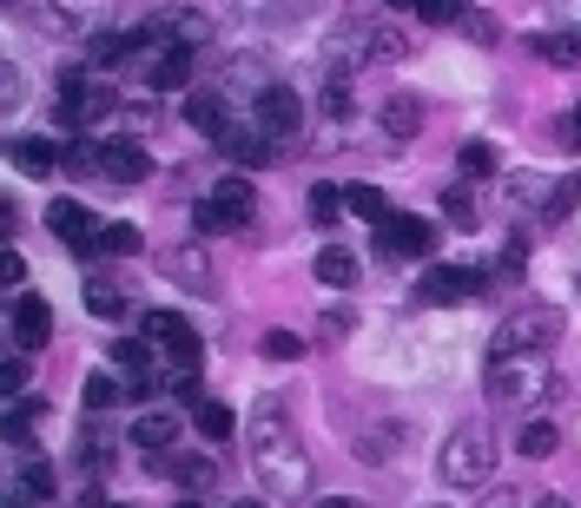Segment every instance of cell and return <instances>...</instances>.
<instances>
[{"mask_svg": "<svg viewBox=\"0 0 581 508\" xmlns=\"http://www.w3.org/2000/svg\"><path fill=\"white\" fill-rule=\"evenodd\" d=\"M165 278L185 284L192 298H212V291H218V278H212V264H205L198 245H172V251H165Z\"/></svg>", "mask_w": 581, "mask_h": 508, "instance_id": "14", "label": "cell"}, {"mask_svg": "<svg viewBox=\"0 0 581 508\" xmlns=\"http://www.w3.org/2000/svg\"><path fill=\"white\" fill-rule=\"evenodd\" d=\"M79 450H86V463H93V469H106V463H112V430H106V423H93Z\"/></svg>", "mask_w": 581, "mask_h": 508, "instance_id": "41", "label": "cell"}, {"mask_svg": "<svg viewBox=\"0 0 581 508\" xmlns=\"http://www.w3.org/2000/svg\"><path fill=\"white\" fill-rule=\"evenodd\" d=\"M397 443H404L397 430H364V436H357V456H364V463H384V456H397Z\"/></svg>", "mask_w": 581, "mask_h": 508, "instance_id": "37", "label": "cell"}, {"mask_svg": "<svg viewBox=\"0 0 581 508\" xmlns=\"http://www.w3.org/2000/svg\"><path fill=\"white\" fill-rule=\"evenodd\" d=\"M179 324H185V317H165V311H146V337H152V344H172V337H179Z\"/></svg>", "mask_w": 581, "mask_h": 508, "instance_id": "45", "label": "cell"}, {"mask_svg": "<svg viewBox=\"0 0 581 508\" xmlns=\"http://www.w3.org/2000/svg\"><path fill=\"white\" fill-rule=\"evenodd\" d=\"M7 159H13V165H20L26 179H46V172L60 165V152H53L46 139H13V145H7Z\"/></svg>", "mask_w": 581, "mask_h": 508, "instance_id": "22", "label": "cell"}, {"mask_svg": "<svg viewBox=\"0 0 581 508\" xmlns=\"http://www.w3.org/2000/svg\"><path fill=\"white\" fill-rule=\"evenodd\" d=\"M251 463H258V483L271 489V496H284V502H298L304 489H311V456H304V443H298V430H291V417L278 410V397H258L251 403Z\"/></svg>", "mask_w": 581, "mask_h": 508, "instance_id": "1", "label": "cell"}, {"mask_svg": "<svg viewBox=\"0 0 581 508\" xmlns=\"http://www.w3.org/2000/svg\"><path fill=\"white\" fill-rule=\"evenodd\" d=\"M311 271H318V278H324V284H331V291H351V284H357V271H364V264H357V251H344V245H324V251H318V264H311Z\"/></svg>", "mask_w": 581, "mask_h": 508, "instance_id": "18", "label": "cell"}, {"mask_svg": "<svg viewBox=\"0 0 581 508\" xmlns=\"http://www.w3.org/2000/svg\"><path fill=\"white\" fill-rule=\"evenodd\" d=\"M575 126H581V106H575Z\"/></svg>", "mask_w": 581, "mask_h": 508, "instance_id": "54", "label": "cell"}, {"mask_svg": "<svg viewBox=\"0 0 581 508\" xmlns=\"http://www.w3.org/2000/svg\"><path fill=\"white\" fill-rule=\"evenodd\" d=\"M139 46H146V33H99L93 40V66H126Z\"/></svg>", "mask_w": 581, "mask_h": 508, "instance_id": "25", "label": "cell"}, {"mask_svg": "<svg viewBox=\"0 0 581 508\" xmlns=\"http://www.w3.org/2000/svg\"><path fill=\"white\" fill-rule=\"evenodd\" d=\"M536 508H569V496H542Z\"/></svg>", "mask_w": 581, "mask_h": 508, "instance_id": "50", "label": "cell"}, {"mask_svg": "<svg viewBox=\"0 0 581 508\" xmlns=\"http://www.w3.org/2000/svg\"><path fill=\"white\" fill-rule=\"evenodd\" d=\"M377 251L384 258H430L437 251V231L410 212H390V225H377Z\"/></svg>", "mask_w": 581, "mask_h": 508, "instance_id": "6", "label": "cell"}, {"mask_svg": "<svg viewBox=\"0 0 581 508\" xmlns=\"http://www.w3.org/2000/svg\"><path fill=\"white\" fill-rule=\"evenodd\" d=\"M258 126H265L271 139H298V126H304V99H298L291 86H265V93H258Z\"/></svg>", "mask_w": 581, "mask_h": 508, "instance_id": "9", "label": "cell"}, {"mask_svg": "<svg viewBox=\"0 0 581 508\" xmlns=\"http://www.w3.org/2000/svg\"><path fill=\"white\" fill-rule=\"evenodd\" d=\"M304 205H311V225H337V212H351L344 205V185H331V179H318Z\"/></svg>", "mask_w": 581, "mask_h": 508, "instance_id": "28", "label": "cell"}, {"mask_svg": "<svg viewBox=\"0 0 581 508\" xmlns=\"http://www.w3.org/2000/svg\"><path fill=\"white\" fill-rule=\"evenodd\" d=\"M126 397H132L126 377H112V370H93V377H86V410H112V403H126Z\"/></svg>", "mask_w": 581, "mask_h": 508, "instance_id": "27", "label": "cell"}, {"mask_svg": "<svg viewBox=\"0 0 581 508\" xmlns=\"http://www.w3.org/2000/svg\"><path fill=\"white\" fill-rule=\"evenodd\" d=\"M218 152H225L232 165H245V172L278 165V159H271V132H265V126H225V132H218Z\"/></svg>", "mask_w": 581, "mask_h": 508, "instance_id": "12", "label": "cell"}, {"mask_svg": "<svg viewBox=\"0 0 581 508\" xmlns=\"http://www.w3.org/2000/svg\"><path fill=\"white\" fill-rule=\"evenodd\" d=\"M26 489H33V496H53V469H46V463H26Z\"/></svg>", "mask_w": 581, "mask_h": 508, "instance_id": "47", "label": "cell"}, {"mask_svg": "<svg viewBox=\"0 0 581 508\" xmlns=\"http://www.w3.org/2000/svg\"><path fill=\"white\" fill-rule=\"evenodd\" d=\"M13 508H20V502H13Z\"/></svg>", "mask_w": 581, "mask_h": 508, "instance_id": "56", "label": "cell"}, {"mask_svg": "<svg viewBox=\"0 0 581 508\" xmlns=\"http://www.w3.org/2000/svg\"><path fill=\"white\" fill-rule=\"evenodd\" d=\"M417 13L430 26H456V20H470V0H417Z\"/></svg>", "mask_w": 581, "mask_h": 508, "instance_id": "38", "label": "cell"}, {"mask_svg": "<svg viewBox=\"0 0 581 508\" xmlns=\"http://www.w3.org/2000/svg\"><path fill=\"white\" fill-rule=\"evenodd\" d=\"M390 7H417V0H390Z\"/></svg>", "mask_w": 581, "mask_h": 508, "instance_id": "52", "label": "cell"}, {"mask_svg": "<svg viewBox=\"0 0 581 508\" xmlns=\"http://www.w3.org/2000/svg\"><path fill=\"white\" fill-rule=\"evenodd\" d=\"M0 278H7V284H20V278H26V258H20V251H13V245H7V251H0Z\"/></svg>", "mask_w": 581, "mask_h": 508, "instance_id": "46", "label": "cell"}, {"mask_svg": "<svg viewBox=\"0 0 581 508\" xmlns=\"http://www.w3.org/2000/svg\"><path fill=\"white\" fill-rule=\"evenodd\" d=\"M318 508H370V502H357V496H324Z\"/></svg>", "mask_w": 581, "mask_h": 508, "instance_id": "49", "label": "cell"}, {"mask_svg": "<svg viewBox=\"0 0 581 508\" xmlns=\"http://www.w3.org/2000/svg\"><path fill=\"white\" fill-rule=\"evenodd\" d=\"M26 377H33V370H26V350L0 364V390H7V397H20V390H26Z\"/></svg>", "mask_w": 581, "mask_h": 508, "instance_id": "44", "label": "cell"}, {"mask_svg": "<svg viewBox=\"0 0 581 508\" xmlns=\"http://www.w3.org/2000/svg\"><path fill=\"white\" fill-rule=\"evenodd\" d=\"M185 119H192V126H198L205 139H218V132L232 126V119H225V99H218V93H185Z\"/></svg>", "mask_w": 581, "mask_h": 508, "instance_id": "21", "label": "cell"}, {"mask_svg": "<svg viewBox=\"0 0 581 508\" xmlns=\"http://www.w3.org/2000/svg\"><path fill=\"white\" fill-rule=\"evenodd\" d=\"M351 331H357V311H351V304H337V311L318 317V337H324V344H337V337H351Z\"/></svg>", "mask_w": 581, "mask_h": 508, "instance_id": "39", "label": "cell"}, {"mask_svg": "<svg viewBox=\"0 0 581 508\" xmlns=\"http://www.w3.org/2000/svg\"><path fill=\"white\" fill-rule=\"evenodd\" d=\"M79 508H99V496H86V502H79Z\"/></svg>", "mask_w": 581, "mask_h": 508, "instance_id": "51", "label": "cell"}, {"mask_svg": "<svg viewBox=\"0 0 581 508\" xmlns=\"http://www.w3.org/2000/svg\"><path fill=\"white\" fill-rule=\"evenodd\" d=\"M165 357H172V370H198V357H205V350H198V331L179 324V337L165 344Z\"/></svg>", "mask_w": 581, "mask_h": 508, "instance_id": "36", "label": "cell"}, {"mask_svg": "<svg viewBox=\"0 0 581 508\" xmlns=\"http://www.w3.org/2000/svg\"><path fill=\"white\" fill-rule=\"evenodd\" d=\"M556 337H562V311H556V304H523V311H509V317L496 324V344H489V357L549 350Z\"/></svg>", "mask_w": 581, "mask_h": 508, "instance_id": "4", "label": "cell"}, {"mask_svg": "<svg viewBox=\"0 0 581 508\" xmlns=\"http://www.w3.org/2000/svg\"><path fill=\"white\" fill-rule=\"evenodd\" d=\"M99 179H112V185H146V179H152L146 145H139V139H112V145H99Z\"/></svg>", "mask_w": 581, "mask_h": 508, "instance_id": "10", "label": "cell"}, {"mask_svg": "<svg viewBox=\"0 0 581 508\" xmlns=\"http://www.w3.org/2000/svg\"><path fill=\"white\" fill-rule=\"evenodd\" d=\"M483 508H516V489H509V483H496V489L483 496Z\"/></svg>", "mask_w": 581, "mask_h": 508, "instance_id": "48", "label": "cell"}, {"mask_svg": "<svg viewBox=\"0 0 581 508\" xmlns=\"http://www.w3.org/2000/svg\"><path fill=\"white\" fill-rule=\"evenodd\" d=\"M152 93H179V86H192V46H165L159 60H152Z\"/></svg>", "mask_w": 581, "mask_h": 508, "instance_id": "16", "label": "cell"}, {"mask_svg": "<svg viewBox=\"0 0 581 508\" xmlns=\"http://www.w3.org/2000/svg\"><path fill=\"white\" fill-rule=\"evenodd\" d=\"M536 53H542V60H556V66H581V33H542V40H536Z\"/></svg>", "mask_w": 581, "mask_h": 508, "instance_id": "34", "label": "cell"}, {"mask_svg": "<svg viewBox=\"0 0 581 508\" xmlns=\"http://www.w3.org/2000/svg\"><path fill=\"white\" fill-rule=\"evenodd\" d=\"M212 198H218V205H232V212H238L245 225H251V212H258V198H251V185H245V179H232V172H225V179L212 185Z\"/></svg>", "mask_w": 581, "mask_h": 508, "instance_id": "33", "label": "cell"}, {"mask_svg": "<svg viewBox=\"0 0 581 508\" xmlns=\"http://www.w3.org/2000/svg\"><path fill=\"white\" fill-rule=\"evenodd\" d=\"M324 112H331V119H337V126H344V119H351V86H344V79H337V73H331V86H324Z\"/></svg>", "mask_w": 581, "mask_h": 508, "instance_id": "42", "label": "cell"}, {"mask_svg": "<svg viewBox=\"0 0 581 508\" xmlns=\"http://www.w3.org/2000/svg\"><path fill=\"white\" fill-rule=\"evenodd\" d=\"M172 476H179V489H185V496H198V489H212V483H218L212 456H179V463H172Z\"/></svg>", "mask_w": 581, "mask_h": 508, "instance_id": "31", "label": "cell"}, {"mask_svg": "<svg viewBox=\"0 0 581 508\" xmlns=\"http://www.w3.org/2000/svg\"><path fill=\"white\" fill-rule=\"evenodd\" d=\"M271 364H291V357H304V337H291V331H265V344H258Z\"/></svg>", "mask_w": 581, "mask_h": 508, "instance_id": "40", "label": "cell"}, {"mask_svg": "<svg viewBox=\"0 0 581 508\" xmlns=\"http://www.w3.org/2000/svg\"><path fill=\"white\" fill-rule=\"evenodd\" d=\"M146 40H165V46H205L212 40V20L198 7H172V13H152L146 20Z\"/></svg>", "mask_w": 581, "mask_h": 508, "instance_id": "8", "label": "cell"}, {"mask_svg": "<svg viewBox=\"0 0 581 508\" xmlns=\"http://www.w3.org/2000/svg\"><path fill=\"white\" fill-rule=\"evenodd\" d=\"M344 205H351V218H364V225H390V205H384L377 185H344Z\"/></svg>", "mask_w": 581, "mask_h": 508, "instance_id": "26", "label": "cell"}, {"mask_svg": "<svg viewBox=\"0 0 581 508\" xmlns=\"http://www.w3.org/2000/svg\"><path fill=\"white\" fill-rule=\"evenodd\" d=\"M496 172V152L489 145H463V179H489Z\"/></svg>", "mask_w": 581, "mask_h": 508, "instance_id": "43", "label": "cell"}, {"mask_svg": "<svg viewBox=\"0 0 581 508\" xmlns=\"http://www.w3.org/2000/svg\"><path fill=\"white\" fill-rule=\"evenodd\" d=\"M192 430H198L205 443H232V430H238V417H232L225 403H212V397H198V403H192Z\"/></svg>", "mask_w": 581, "mask_h": 508, "instance_id": "20", "label": "cell"}, {"mask_svg": "<svg viewBox=\"0 0 581 508\" xmlns=\"http://www.w3.org/2000/svg\"><path fill=\"white\" fill-rule=\"evenodd\" d=\"M7 331H13V344L33 357V350H46V337H53V311H46L40 298H13V304H7Z\"/></svg>", "mask_w": 581, "mask_h": 508, "instance_id": "11", "label": "cell"}, {"mask_svg": "<svg viewBox=\"0 0 581 508\" xmlns=\"http://www.w3.org/2000/svg\"><path fill=\"white\" fill-rule=\"evenodd\" d=\"M549 383H556V370H549L536 350L489 357V377H483V390H489V403H496V410H529V403H542V397H549Z\"/></svg>", "mask_w": 581, "mask_h": 508, "instance_id": "3", "label": "cell"}, {"mask_svg": "<svg viewBox=\"0 0 581 508\" xmlns=\"http://www.w3.org/2000/svg\"><path fill=\"white\" fill-rule=\"evenodd\" d=\"M192 225H198V231H205V238H218V231H245V218H238V212H232V205H218V198H212V192H205V198H198V205H192Z\"/></svg>", "mask_w": 581, "mask_h": 508, "instance_id": "23", "label": "cell"}, {"mask_svg": "<svg viewBox=\"0 0 581 508\" xmlns=\"http://www.w3.org/2000/svg\"><path fill=\"white\" fill-rule=\"evenodd\" d=\"M132 443H139L146 456H159V450H172V443H179V417H165V410H146V417L132 423Z\"/></svg>", "mask_w": 581, "mask_h": 508, "instance_id": "19", "label": "cell"}, {"mask_svg": "<svg viewBox=\"0 0 581 508\" xmlns=\"http://www.w3.org/2000/svg\"><path fill=\"white\" fill-rule=\"evenodd\" d=\"M437 476H443L450 489H483V483L496 476V436H489L483 423H456V430L443 436V450H437Z\"/></svg>", "mask_w": 581, "mask_h": 508, "instance_id": "2", "label": "cell"}, {"mask_svg": "<svg viewBox=\"0 0 581 508\" xmlns=\"http://www.w3.org/2000/svg\"><path fill=\"white\" fill-rule=\"evenodd\" d=\"M86 311H93V317H106V324H112V317H126V298H119V284H106V278H86Z\"/></svg>", "mask_w": 581, "mask_h": 508, "instance_id": "29", "label": "cell"}, {"mask_svg": "<svg viewBox=\"0 0 581 508\" xmlns=\"http://www.w3.org/2000/svg\"><path fill=\"white\" fill-rule=\"evenodd\" d=\"M139 251H146L139 225H99V238L86 245V258H139Z\"/></svg>", "mask_w": 581, "mask_h": 508, "instance_id": "17", "label": "cell"}, {"mask_svg": "<svg viewBox=\"0 0 581 508\" xmlns=\"http://www.w3.org/2000/svg\"><path fill=\"white\" fill-rule=\"evenodd\" d=\"M364 60H384V26H370V20L337 26V33H331V73L344 79V73L364 66Z\"/></svg>", "mask_w": 581, "mask_h": 508, "instance_id": "5", "label": "cell"}, {"mask_svg": "<svg viewBox=\"0 0 581 508\" xmlns=\"http://www.w3.org/2000/svg\"><path fill=\"white\" fill-rule=\"evenodd\" d=\"M443 212H450V225H456V231H476V225H483V212H476V198H470L463 185H450V192H443Z\"/></svg>", "mask_w": 581, "mask_h": 508, "instance_id": "35", "label": "cell"}, {"mask_svg": "<svg viewBox=\"0 0 581 508\" xmlns=\"http://www.w3.org/2000/svg\"><path fill=\"white\" fill-rule=\"evenodd\" d=\"M377 119H384L390 139H417V132H423V99H417V93H390Z\"/></svg>", "mask_w": 581, "mask_h": 508, "instance_id": "15", "label": "cell"}, {"mask_svg": "<svg viewBox=\"0 0 581 508\" xmlns=\"http://www.w3.org/2000/svg\"><path fill=\"white\" fill-rule=\"evenodd\" d=\"M575 205H581V172H569V179H556V192H549L542 218H549V225H562V218H569Z\"/></svg>", "mask_w": 581, "mask_h": 508, "instance_id": "32", "label": "cell"}, {"mask_svg": "<svg viewBox=\"0 0 581 508\" xmlns=\"http://www.w3.org/2000/svg\"><path fill=\"white\" fill-rule=\"evenodd\" d=\"M516 450H523L529 463H542V456H556V450H562V430H556V423H529V430L516 436Z\"/></svg>", "mask_w": 581, "mask_h": 508, "instance_id": "30", "label": "cell"}, {"mask_svg": "<svg viewBox=\"0 0 581 508\" xmlns=\"http://www.w3.org/2000/svg\"><path fill=\"white\" fill-rule=\"evenodd\" d=\"M483 284H489V271H470V264H430L423 284H417V298H423V304H456V298H476Z\"/></svg>", "mask_w": 581, "mask_h": 508, "instance_id": "7", "label": "cell"}, {"mask_svg": "<svg viewBox=\"0 0 581 508\" xmlns=\"http://www.w3.org/2000/svg\"><path fill=\"white\" fill-rule=\"evenodd\" d=\"M112 364L126 370V383H146V370H152V337H119V344H112Z\"/></svg>", "mask_w": 581, "mask_h": 508, "instance_id": "24", "label": "cell"}, {"mask_svg": "<svg viewBox=\"0 0 581 508\" xmlns=\"http://www.w3.org/2000/svg\"><path fill=\"white\" fill-rule=\"evenodd\" d=\"M46 231H53L60 245H73V251H86V245L99 238V218H93L79 198H60V205H46Z\"/></svg>", "mask_w": 581, "mask_h": 508, "instance_id": "13", "label": "cell"}, {"mask_svg": "<svg viewBox=\"0 0 581 508\" xmlns=\"http://www.w3.org/2000/svg\"><path fill=\"white\" fill-rule=\"evenodd\" d=\"M232 508H258V502H232Z\"/></svg>", "mask_w": 581, "mask_h": 508, "instance_id": "53", "label": "cell"}, {"mask_svg": "<svg viewBox=\"0 0 581 508\" xmlns=\"http://www.w3.org/2000/svg\"><path fill=\"white\" fill-rule=\"evenodd\" d=\"M172 508H192V502H172Z\"/></svg>", "mask_w": 581, "mask_h": 508, "instance_id": "55", "label": "cell"}]
</instances>
